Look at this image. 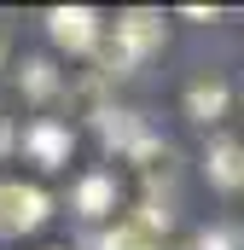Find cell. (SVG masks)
<instances>
[{
  "instance_id": "cell-1",
  "label": "cell",
  "mask_w": 244,
  "mask_h": 250,
  "mask_svg": "<svg viewBox=\"0 0 244 250\" xmlns=\"http://www.w3.org/2000/svg\"><path fill=\"white\" fill-rule=\"evenodd\" d=\"M47 221V192L23 181H0V239H18Z\"/></svg>"
},
{
  "instance_id": "cell-2",
  "label": "cell",
  "mask_w": 244,
  "mask_h": 250,
  "mask_svg": "<svg viewBox=\"0 0 244 250\" xmlns=\"http://www.w3.org/2000/svg\"><path fill=\"white\" fill-rule=\"evenodd\" d=\"M47 29L70 53H93L99 47V12H87V6H53L47 12Z\"/></svg>"
},
{
  "instance_id": "cell-3",
  "label": "cell",
  "mask_w": 244,
  "mask_h": 250,
  "mask_svg": "<svg viewBox=\"0 0 244 250\" xmlns=\"http://www.w3.org/2000/svg\"><path fill=\"white\" fill-rule=\"evenodd\" d=\"M163 18L157 12H128V18H117V47H122V59H145L151 47H163Z\"/></svg>"
},
{
  "instance_id": "cell-4",
  "label": "cell",
  "mask_w": 244,
  "mask_h": 250,
  "mask_svg": "<svg viewBox=\"0 0 244 250\" xmlns=\"http://www.w3.org/2000/svg\"><path fill=\"white\" fill-rule=\"evenodd\" d=\"M209 181L215 187H244V146H233V140L209 146Z\"/></svg>"
},
{
  "instance_id": "cell-5",
  "label": "cell",
  "mask_w": 244,
  "mask_h": 250,
  "mask_svg": "<svg viewBox=\"0 0 244 250\" xmlns=\"http://www.w3.org/2000/svg\"><path fill=\"white\" fill-rule=\"evenodd\" d=\"M186 111H192L198 123H215V117L227 111V87H221V82H198V87L186 93Z\"/></svg>"
},
{
  "instance_id": "cell-6",
  "label": "cell",
  "mask_w": 244,
  "mask_h": 250,
  "mask_svg": "<svg viewBox=\"0 0 244 250\" xmlns=\"http://www.w3.org/2000/svg\"><path fill=\"white\" fill-rule=\"evenodd\" d=\"M29 146H35V157L53 169V163H64V151H70V134H64L59 123H41L35 134H29Z\"/></svg>"
},
{
  "instance_id": "cell-7",
  "label": "cell",
  "mask_w": 244,
  "mask_h": 250,
  "mask_svg": "<svg viewBox=\"0 0 244 250\" xmlns=\"http://www.w3.org/2000/svg\"><path fill=\"white\" fill-rule=\"evenodd\" d=\"M111 198H117V187H111L105 175H87V181L76 187V204H81L87 215H105V209H111Z\"/></svg>"
},
{
  "instance_id": "cell-8",
  "label": "cell",
  "mask_w": 244,
  "mask_h": 250,
  "mask_svg": "<svg viewBox=\"0 0 244 250\" xmlns=\"http://www.w3.org/2000/svg\"><path fill=\"white\" fill-rule=\"evenodd\" d=\"M105 250H151V245H145V233H140V227H122V233L105 239Z\"/></svg>"
},
{
  "instance_id": "cell-9",
  "label": "cell",
  "mask_w": 244,
  "mask_h": 250,
  "mask_svg": "<svg viewBox=\"0 0 244 250\" xmlns=\"http://www.w3.org/2000/svg\"><path fill=\"white\" fill-rule=\"evenodd\" d=\"M23 82H29V93H47V87H53V76H47V59H29V64H23Z\"/></svg>"
},
{
  "instance_id": "cell-10",
  "label": "cell",
  "mask_w": 244,
  "mask_h": 250,
  "mask_svg": "<svg viewBox=\"0 0 244 250\" xmlns=\"http://www.w3.org/2000/svg\"><path fill=\"white\" fill-rule=\"evenodd\" d=\"M198 250H233V233H203Z\"/></svg>"
}]
</instances>
